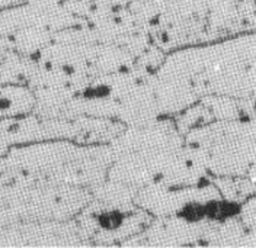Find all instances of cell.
<instances>
[{"label":"cell","mask_w":256,"mask_h":248,"mask_svg":"<svg viewBox=\"0 0 256 248\" xmlns=\"http://www.w3.org/2000/svg\"><path fill=\"white\" fill-rule=\"evenodd\" d=\"M143 212L130 214V209L122 205L106 203L105 206L96 209L95 214L89 218V224L92 230H95L98 237L120 238L127 237L130 234L137 233L143 224Z\"/></svg>","instance_id":"6da1fadb"}]
</instances>
